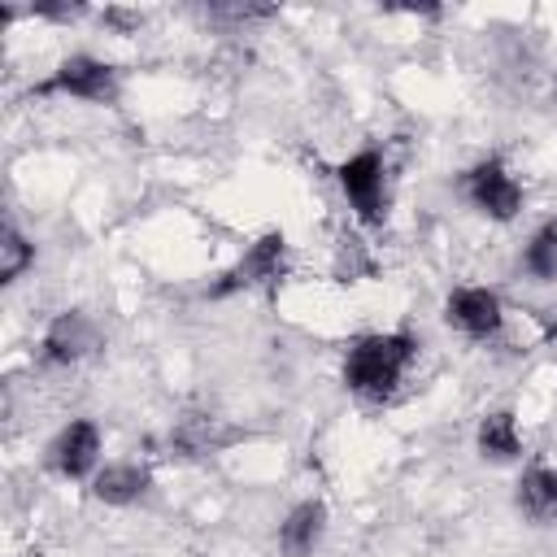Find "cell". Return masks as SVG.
I'll return each mask as SVG.
<instances>
[{"label": "cell", "mask_w": 557, "mask_h": 557, "mask_svg": "<svg viewBox=\"0 0 557 557\" xmlns=\"http://www.w3.org/2000/svg\"><path fill=\"white\" fill-rule=\"evenodd\" d=\"M235 440H239V431L226 426V418H218V413H183L170 431V448L178 457H213Z\"/></svg>", "instance_id": "obj_9"}, {"label": "cell", "mask_w": 557, "mask_h": 557, "mask_svg": "<svg viewBox=\"0 0 557 557\" xmlns=\"http://www.w3.org/2000/svg\"><path fill=\"white\" fill-rule=\"evenodd\" d=\"M30 265H35V244L13 222H4V235H0V283H17Z\"/></svg>", "instance_id": "obj_15"}, {"label": "cell", "mask_w": 557, "mask_h": 557, "mask_svg": "<svg viewBox=\"0 0 557 557\" xmlns=\"http://www.w3.org/2000/svg\"><path fill=\"white\" fill-rule=\"evenodd\" d=\"M418 357V335L409 331H374L352 339V348L344 352V387L361 400H392L400 379L409 374Z\"/></svg>", "instance_id": "obj_1"}, {"label": "cell", "mask_w": 557, "mask_h": 557, "mask_svg": "<svg viewBox=\"0 0 557 557\" xmlns=\"http://www.w3.org/2000/svg\"><path fill=\"white\" fill-rule=\"evenodd\" d=\"M148 487H152V474L139 461H109L104 470L91 474V496L100 505H117V509L122 505H135Z\"/></svg>", "instance_id": "obj_13"}, {"label": "cell", "mask_w": 557, "mask_h": 557, "mask_svg": "<svg viewBox=\"0 0 557 557\" xmlns=\"http://www.w3.org/2000/svg\"><path fill=\"white\" fill-rule=\"evenodd\" d=\"M518 265L535 283H557V218H548V222L535 226V235L527 239Z\"/></svg>", "instance_id": "obj_14"}, {"label": "cell", "mask_w": 557, "mask_h": 557, "mask_svg": "<svg viewBox=\"0 0 557 557\" xmlns=\"http://www.w3.org/2000/svg\"><path fill=\"white\" fill-rule=\"evenodd\" d=\"M335 178H339V191L352 205V213L366 226H379L387 213V161H383V152L379 148L352 152L348 161L335 165Z\"/></svg>", "instance_id": "obj_5"}, {"label": "cell", "mask_w": 557, "mask_h": 557, "mask_svg": "<svg viewBox=\"0 0 557 557\" xmlns=\"http://www.w3.org/2000/svg\"><path fill=\"white\" fill-rule=\"evenodd\" d=\"M100 348V326L83 309L57 313L39 335V361L44 366H78Z\"/></svg>", "instance_id": "obj_7"}, {"label": "cell", "mask_w": 557, "mask_h": 557, "mask_svg": "<svg viewBox=\"0 0 557 557\" xmlns=\"http://www.w3.org/2000/svg\"><path fill=\"white\" fill-rule=\"evenodd\" d=\"M326 535V505L318 496L300 500L287 509V518L278 522V548L283 557H309Z\"/></svg>", "instance_id": "obj_11"}, {"label": "cell", "mask_w": 557, "mask_h": 557, "mask_svg": "<svg viewBox=\"0 0 557 557\" xmlns=\"http://www.w3.org/2000/svg\"><path fill=\"white\" fill-rule=\"evenodd\" d=\"M513 505H518V513H522L531 527H548V522H557V466H548V461H531V466L518 474Z\"/></svg>", "instance_id": "obj_10"}, {"label": "cell", "mask_w": 557, "mask_h": 557, "mask_svg": "<svg viewBox=\"0 0 557 557\" xmlns=\"http://www.w3.org/2000/svg\"><path fill=\"white\" fill-rule=\"evenodd\" d=\"M30 96H65V100H87V104H113L122 96V74L117 65L91 57V52H70L57 61L48 78L30 87Z\"/></svg>", "instance_id": "obj_2"}, {"label": "cell", "mask_w": 557, "mask_h": 557, "mask_svg": "<svg viewBox=\"0 0 557 557\" xmlns=\"http://www.w3.org/2000/svg\"><path fill=\"white\" fill-rule=\"evenodd\" d=\"M461 196L470 200L474 213L492 218V222H513L522 213V183L513 178V170L500 157H483L461 174Z\"/></svg>", "instance_id": "obj_4"}, {"label": "cell", "mask_w": 557, "mask_h": 557, "mask_svg": "<svg viewBox=\"0 0 557 557\" xmlns=\"http://www.w3.org/2000/svg\"><path fill=\"white\" fill-rule=\"evenodd\" d=\"M283 270H287V235L265 231L209 283V300H226V296H239V292L270 287V283L283 278Z\"/></svg>", "instance_id": "obj_3"}, {"label": "cell", "mask_w": 557, "mask_h": 557, "mask_svg": "<svg viewBox=\"0 0 557 557\" xmlns=\"http://www.w3.org/2000/svg\"><path fill=\"white\" fill-rule=\"evenodd\" d=\"M100 461V426L91 418H74L57 431V440L48 444V466L61 479H87L96 474Z\"/></svg>", "instance_id": "obj_8"}, {"label": "cell", "mask_w": 557, "mask_h": 557, "mask_svg": "<svg viewBox=\"0 0 557 557\" xmlns=\"http://www.w3.org/2000/svg\"><path fill=\"white\" fill-rule=\"evenodd\" d=\"M444 322H448L453 331H461L466 339L487 344V339H496L500 326H505V305H500V296H496L492 287L461 283V287H453V292L444 296Z\"/></svg>", "instance_id": "obj_6"}, {"label": "cell", "mask_w": 557, "mask_h": 557, "mask_svg": "<svg viewBox=\"0 0 557 557\" xmlns=\"http://www.w3.org/2000/svg\"><path fill=\"white\" fill-rule=\"evenodd\" d=\"M104 17H109V22H113V26H122V30H131V26H135V22H139V13H126V9H109V13H104Z\"/></svg>", "instance_id": "obj_16"}, {"label": "cell", "mask_w": 557, "mask_h": 557, "mask_svg": "<svg viewBox=\"0 0 557 557\" xmlns=\"http://www.w3.org/2000/svg\"><path fill=\"white\" fill-rule=\"evenodd\" d=\"M553 335H557V322H553Z\"/></svg>", "instance_id": "obj_17"}, {"label": "cell", "mask_w": 557, "mask_h": 557, "mask_svg": "<svg viewBox=\"0 0 557 557\" xmlns=\"http://www.w3.org/2000/svg\"><path fill=\"white\" fill-rule=\"evenodd\" d=\"M474 448L483 461L492 466H505V461H518L522 457V431H518V413L513 409H492L479 418V431H474Z\"/></svg>", "instance_id": "obj_12"}]
</instances>
